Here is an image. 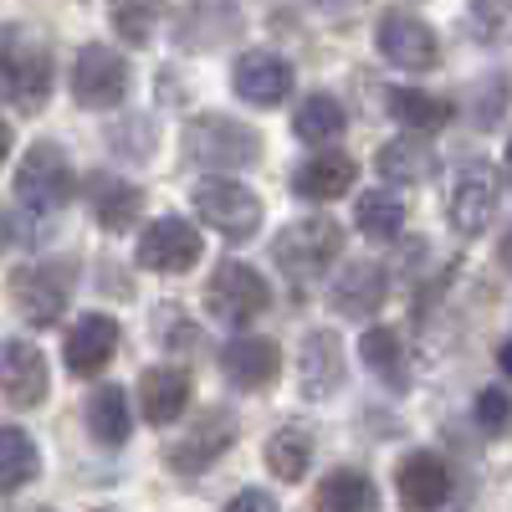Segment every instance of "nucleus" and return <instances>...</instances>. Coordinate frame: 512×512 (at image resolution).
Segmentation results:
<instances>
[{
	"mask_svg": "<svg viewBox=\"0 0 512 512\" xmlns=\"http://www.w3.org/2000/svg\"><path fill=\"white\" fill-rule=\"evenodd\" d=\"M277 364H282L277 344L272 338H256V333H241L221 349V369H226V379L236 384V390H267V384L277 379Z\"/></svg>",
	"mask_w": 512,
	"mask_h": 512,
	"instance_id": "nucleus-19",
	"label": "nucleus"
},
{
	"mask_svg": "<svg viewBox=\"0 0 512 512\" xmlns=\"http://www.w3.org/2000/svg\"><path fill=\"white\" fill-rule=\"evenodd\" d=\"M41 472V456L21 425H0V492H21Z\"/></svg>",
	"mask_w": 512,
	"mask_h": 512,
	"instance_id": "nucleus-29",
	"label": "nucleus"
},
{
	"mask_svg": "<svg viewBox=\"0 0 512 512\" xmlns=\"http://www.w3.org/2000/svg\"><path fill=\"white\" fill-rule=\"evenodd\" d=\"M292 134L303 144H328L344 134V103H338L333 93H313L303 108L292 113Z\"/></svg>",
	"mask_w": 512,
	"mask_h": 512,
	"instance_id": "nucleus-31",
	"label": "nucleus"
},
{
	"mask_svg": "<svg viewBox=\"0 0 512 512\" xmlns=\"http://www.w3.org/2000/svg\"><path fill=\"white\" fill-rule=\"evenodd\" d=\"M497 210V175L487 164H461L446 190V216L461 236H482Z\"/></svg>",
	"mask_w": 512,
	"mask_h": 512,
	"instance_id": "nucleus-10",
	"label": "nucleus"
},
{
	"mask_svg": "<svg viewBox=\"0 0 512 512\" xmlns=\"http://www.w3.org/2000/svg\"><path fill=\"white\" fill-rule=\"evenodd\" d=\"M231 88L251 108H277L292 93V67L277 52H241L236 57V72H231Z\"/></svg>",
	"mask_w": 512,
	"mask_h": 512,
	"instance_id": "nucleus-15",
	"label": "nucleus"
},
{
	"mask_svg": "<svg viewBox=\"0 0 512 512\" xmlns=\"http://www.w3.org/2000/svg\"><path fill=\"white\" fill-rule=\"evenodd\" d=\"M344 251V231H338L328 216H308V221H297L277 236L272 256H277V272H287L292 282H313L333 256Z\"/></svg>",
	"mask_w": 512,
	"mask_h": 512,
	"instance_id": "nucleus-4",
	"label": "nucleus"
},
{
	"mask_svg": "<svg viewBox=\"0 0 512 512\" xmlns=\"http://www.w3.org/2000/svg\"><path fill=\"white\" fill-rule=\"evenodd\" d=\"M0 98H6V67H0Z\"/></svg>",
	"mask_w": 512,
	"mask_h": 512,
	"instance_id": "nucleus-39",
	"label": "nucleus"
},
{
	"mask_svg": "<svg viewBox=\"0 0 512 512\" xmlns=\"http://www.w3.org/2000/svg\"><path fill=\"white\" fill-rule=\"evenodd\" d=\"M390 113L410 128V134H436V128L451 123V103L436 93H420V88H395L390 93Z\"/></svg>",
	"mask_w": 512,
	"mask_h": 512,
	"instance_id": "nucleus-30",
	"label": "nucleus"
},
{
	"mask_svg": "<svg viewBox=\"0 0 512 512\" xmlns=\"http://www.w3.org/2000/svg\"><path fill=\"white\" fill-rule=\"evenodd\" d=\"M359 231L364 236H374V241H395L400 231H405V205L395 200V195H384V190H369V195H359Z\"/></svg>",
	"mask_w": 512,
	"mask_h": 512,
	"instance_id": "nucleus-32",
	"label": "nucleus"
},
{
	"mask_svg": "<svg viewBox=\"0 0 512 512\" xmlns=\"http://www.w3.org/2000/svg\"><path fill=\"white\" fill-rule=\"evenodd\" d=\"M395 492L410 512H436L451 497V466L436 451H410L395 472Z\"/></svg>",
	"mask_w": 512,
	"mask_h": 512,
	"instance_id": "nucleus-14",
	"label": "nucleus"
},
{
	"mask_svg": "<svg viewBox=\"0 0 512 512\" xmlns=\"http://www.w3.org/2000/svg\"><path fill=\"white\" fill-rule=\"evenodd\" d=\"M308 461H313V436L308 425H277L272 441H267V466L277 482H303L308 477Z\"/></svg>",
	"mask_w": 512,
	"mask_h": 512,
	"instance_id": "nucleus-27",
	"label": "nucleus"
},
{
	"mask_svg": "<svg viewBox=\"0 0 512 512\" xmlns=\"http://www.w3.org/2000/svg\"><path fill=\"white\" fill-rule=\"evenodd\" d=\"M318 507L323 512H379V487L354 472V466H338L318 482Z\"/></svg>",
	"mask_w": 512,
	"mask_h": 512,
	"instance_id": "nucleus-25",
	"label": "nucleus"
},
{
	"mask_svg": "<svg viewBox=\"0 0 512 512\" xmlns=\"http://www.w3.org/2000/svg\"><path fill=\"white\" fill-rule=\"evenodd\" d=\"M82 420H88V436H93L98 446H123L128 431H134L128 395L118 390V384H98V390L88 395V410H82Z\"/></svg>",
	"mask_w": 512,
	"mask_h": 512,
	"instance_id": "nucleus-23",
	"label": "nucleus"
},
{
	"mask_svg": "<svg viewBox=\"0 0 512 512\" xmlns=\"http://www.w3.org/2000/svg\"><path fill=\"white\" fill-rule=\"evenodd\" d=\"M16 200L31 210V216H57V210L72 200V164L57 144H31L21 169H16Z\"/></svg>",
	"mask_w": 512,
	"mask_h": 512,
	"instance_id": "nucleus-2",
	"label": "nucleus"
},
{
	"mask_svg": "<svg viewBox=\"0 0 512 512\" xmlns=\"http://www.w3.org/2000/svg\"><path fill=\"white\" fill-rule=\"evenodd\" d=\"M6 154H11V128L0 123V164H6Z\"/></svg>",
	"mask_w": 512,
	"mask_h": 512,
	"instance_id": "nucleus-37",
	"label": "nucleus"
},
{
	"mask_svg": "<svg viewBox=\"0 0 512 512\" xmlns=\"http://www.w3.org/2000/svg\"><path fill=\"white\" fill-rule=\"evenodd\" d=\"M374 41H379L384 62H395V67H405V72H431V67L441 62L436 31L425 26L420 16H405V11H390V16H384L379 31H374Z\"/></svg>",
	"mask_w": 512,
	"mask_h": 512,
	"instance_id": "nucleus-13",
	"label": "nucleus"
},
{
	"mask_svg": "<svg viewBox=\"0 0 512 512\" xmlns=\"http://www.w3.org/2000/svg\"><path fill=\"white\" fill-rule=\"evenodd\" d=\"M379 164V175L384 180H395V185H420V180H431L436 175V154L425 139H395V144H384L374 154Z\"/></svg>",
	"mask_w": 512,
	"mask_h": 512,
	"instance_id": "nucleus-26",
	"label": "nucleus"
},
{
	"mask_svg": "<svg viewBox=\"0 0 512 512\" xmlns=\"http://www.w3.org/2000/svg\"><path fill=\"white\" fill-rule=\"evenodd\" d=\"M472 6V31L482 41H502L507 31V0H466Z\"/></svg>",
	"mask_w": 512,
	"mask_h": 512,
	"instance_id": "nucleus-35",
	"label": "nucleus"
},
{
	"mask_svg": "<svg viewBox=\"0 0 512 512\" xmlns=\"http://www.w3.org/2000/svg\"><path fill=\"white\" fill-rule=\"evenodd\" d=\"M241 31V6L236 0H195L190 16L180 21V47L185 52H221Z\"/></svg>",
	"mask_w": 512,
	"mask_h": 512,
	"instance_id": "nucleus-16",
	"label": "nucleus"
},
{
	"mask_svg": "<svg viewBox=\"0 0 512 512\" xmlns=\"http://www.w3.org/2000/svg\"><path fill=\"white\" fill-rule=\"evenodd\" d=\"M113 354H118V323H113V318L88 313V318H77V323H72L67 349H62V359H67V369H72V374L93 379V374H103V369H108V359H113Z\"/></svg>",
	"mask_w": 512,
	"mask_h": 512,
	"instance_id": "nucleus-17",
	"label": "nucleus"
},
{
	"mask_svg": "<svg viewBox=\"0 0 512 512\" xmlns=\"http://www.w3.org/2000/svg\"><path fill=\"white\" fill-rule=\"evenodd\" d=\"M297 379H303V395L308 400H328L338 384H344V344L338 333L313 328L303 338V354H297Z\"/></svg>",
	"mask_w": 512,
	"mask_h": 512,
	"instance_id": "nucleus-18",
	"label": "nucleus"
},
{
	"mask_svg": "<svg viewBox=\"0 0 512 512\" xmlns=\"http://www.w3.org/2000/svg\"><path fill=\"white\" fill-rule=\"evenodd\" d=\"M384 297H390L384 267H379V262H354V267H344V277L333 282L328 303H333L338 318H369V313H379Z\"/></svg>",
	"mask_w": 512,
	"mask_h": 512,
	"instance_id": "nucleus-20",
	"label": "nucleus"
},
{
	"mask_svg": "<svg viewBox=\"0 0 512 512\" xmlns=\"http://www.w3.org/2000/svg\"><path fill=\"white\" fill-rule=\"evenodd\" d=\"M507 420H512V400H507V384H487L477 395V425L487 436H507Z\"/></svg>",
	"mask_w": 512,
	"mask_h": 512,
	"instance_id": "nucleus-34",
	"label": "nucleus"
},
{
	"mask_svg": "<svg viewBox=\"0 0 512 512\" xmlns=\"http://www.w3.org/2000/svg\"><path fill=\"white\" fill-rule=\"evenodd\" d=\"M108 21H113V31L123 41H134V47H139V41L154 36V0H113Z\"/></svg>",
	"mask_w": 512,
	"mask_h": 512,
	"instance_id": "nucleus-33",
	"label": "nucleus"
},
{
	"mask_svg": "<svg viewBox=\"0 0 512 512\" xmlns=\"http://www.w3.org/2000/svg\"><path fill=\"white\" fill-rule=\"evenodd\" d=\"M226 512H277V497L262 492V487H246V492H236L226 502Z\"/></svg>",
	"mask_w": 512,
	"mask_h": 512,
	"instance_id": "nucleus-36",
	"label": "nucleus"
},
{
	"mask_svg": "<svg viewBox=\"0 0 512 512\" xmlns=\"http://www.w3.org/2000/svg\"><path fill=\"white\" fill-rule=\"evenodd\" d=\"M185 149L205 169H246V164L262 159V139H256V128H246V123H236L226 113H200L185 128Z\"/></svg>",
	"mask_w": 512,
	"mask_h": 512,
	"instance_id": "nucleus-1",
	"label": "nucleus"
},
{
	"mask_svg": "<svg viewBox=\"0 0 512 512\" xmlns=\"http://www.w3.org/2000/svg\"><path fill=\"white\" fill-rule=\"evenodd\" d=\"M139 405H144V420L149 425L180 420L185 405H190V374L185 369H149L139 379Z\"/></svg>",
	"mask_w": 512,
	"mask_h": 512,
	"instance_id": "nucleus-21",
	"label": "nucleus"
},
{
	"mask_svg": "<svg viewBox=\"0 0 512 512\" xmlns=\"http://www.w3.org/2000/svg\"><path fill=\"white\" fill-rule=\"evenodd\" d=\"M47 354H41L31 338H0V395L16 410H31L47 400Z\"/></svg>",
	"mask_w": 512,
	"mask_h": 512,
	"instance_id": "nucleus-12",
	"label": "nucleus"
},
{
	"mask_svg": "<svg viewBox=\"0 0 512 512\" xmlns=\"http://www.w3.org/2000/svg\"><path fill=\"white\" fill-rule=\"evenodd\" d=\"M128 82H134V72H128L123 52L103 47V41H88V47L77 52V62H72V103L93 108V113L118 108L128 98Z\"/></svg>",
	"mask_w": 512,
	"mask_h": 512,
	"instance_id": "nucleus-3",
	"label": "nucleus"
},
{
	"mask_svg": "<svg viewBox=\"0 0 512 512\" xmlns=\"http://www.w3.org/2000/svg\"><path fill=\"white\" fill-rule=\"evenodd\" d=\"M205 303L226 323H251L256 313L272 308V287H267L262 272L246 267V262H221L216 277H210V287H205Z\"/></svg>",
	"mask_w": 512,
	"mask_h": 512,
	"instance_id": "nucleus-7",
	"label": "nucleus"
},
{
	"mask_svg": "<svg viewBox=\"0 0 512 512\" xmlns=\"http://www.w3.org/2000/svg\"><path fill=\"white\" fill-rule=\"evenodd\" d=\"M93 216H98L103 231H128V226L144 216V190L139 185H123V180H98Z\"/></svg>",
	"mask_w": 512,
	"mask_h": 512,
	"instance_id": "nucleus-28",
	"label": "nucleus"
},
{
	"mask_svg": "<svg viewBox=\"0 0 512 512\" xmlns=\"http://www.w3.org/2000/svg\"><path fill=\"white\" fill-rule=\"evenodd\" d=\"M11 241V231H6V216H0V246H6Z\"/></svg>",
	"mask_w": 512,
	"mask_h": 512,
	"instance_id": "nucleus-38",
	"label": "nucleus"
},
{
	"mask_svg": "<svg viewBox=\"0 0 512 512\" xmlns=\"http://www.w3.org/2000/svg\"><path fill=\"white\" fill-rule=\"evenodd\" d=\"M231 441H236L231 410H205V415H195V425H190L185 436H175V441L164 446V461H169V472L195 477V472H205L210 461H221L231 451Z\"/></svg>",
	"mask_w": 512,
	"mask_h": 512,
	"instance_id": "nucleus-8",
	"label": "nucleus"
},
{
	"mask_svg": "<svg viewBox=\"0 0 512 512\" xmlns=\"http://www.w3.org/2000/svg\"><path fill=\"white\" fill-rule=\"evenodd\" d=\"M359 359L369 374H379L390 390H405L410 384V359H405V344H400V333L395 328H369L359 338Z\"/></svg>",
	"mask_w": 512,
	"mask_h": 512,
	"instance_id": "nucleus-24",
	"label": "nucleus"
},
{
	"mask_svg": "<svg viewBox=\"0 0 512 512\" xmlns=\"http://www.w3.org/2000/svg\"><path fill=\"white\" fill-rule=\"evenodd\" d=\"M200 256H205V241H200V231H195L185 216H159V221L139 236V262H144L149 272H164V277L190 272Z\"/></svg>",
	"mask_w": 512,
	"mask_h": 512,
	"instance_id": "nucleus-11",
	"label": "nucleus"
},
{
	"mask_svg": "<svg viewBox=\"0 0 512 512\" xmlns=\"http://www.w3.org/2000/svg\"><path fill=\"white\" fill-rule=\"evenodd\" d=\"M354 159L344 154H318V159H303L292 169V190L303 195V200H338V195H349L354 185Z\"/></svg>",
	"mask_w": 512,
	"mask_h": 512,
	"instance_id": "nucleus-22",
	"label": "nucleus"
},
{
	"mask_svg": "<svg viewBox=\"0 0 512 512\" xmlns=\"http://www.w3.org/2000/svg\"><path fill=\"white\" fill-rule=\"evenodd\" d=\"M0 67H6V98H16L21 113H41L52 93V52L41 41H21L11 36V47L0 52Z\"/></svg>",
	"mask_w": 512,
	"mask_h": 512,
	"instance_id": "nucleus-9",
	"label": "nucleus"
},
{
	"mask_svg": "<svg viewBox=\"0 0 512 512\" xmlns=\"http://www.w3.org/2000/svg\"><path fill=\"white\" fill-rule=\"evenodd\" d=\"M195 216L210 231H221L226 241H251L256 226H262V200L236 180H200L195 185Z\"/></svg>",
	"mask_w": 512,
	"mask_h": 512,
	"instance_id": "nucleus-5",
	"label": "nucleus"
},
{
	"mask_svg": "<svg viewBox=\"0 0 512 512\" xmlns=\"http://www.w3.org/2000/svg\"><path fill=\"white\" fill-rule=\"evenodd\" d=\"M11 297H16V313L31 328H52L67 313V297H72V267L67 262H31L11 277Z\"/></svg>",
	"mask_w": 512,
	"mask_h": 512,
	"instance_id": "nucleus-6",
	"label": "nucleus"
}]
</instances>
